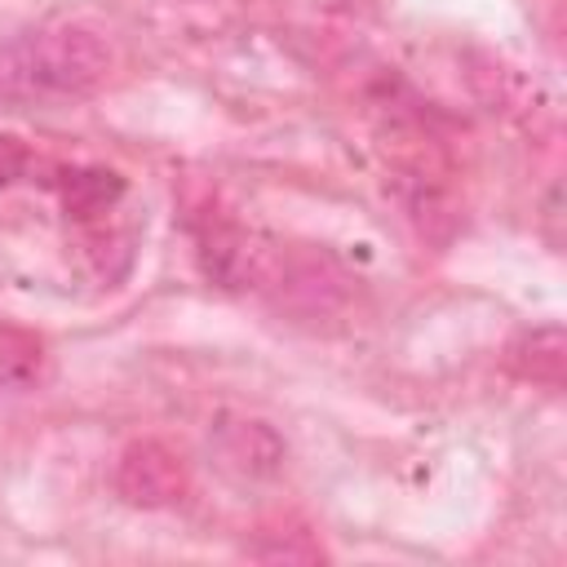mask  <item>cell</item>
Here are the masks:
<instances>
[{
  "mask_svg": "<svg viewBox=\"0 0 567 567\" xmlns=\"http://www.w3.org/2000/svg\"><path fill=\"white\" fill-rule=\"evenodd\" d=\"M509 372L532 381V385H545V390H558L563 385V372H567V337L558 323H540L532 332H523L514 346H509Z\"/></svg>",
  "mask_w": 567,
  "mask_h": 567,
  "instance_id": "obj_4",
  "label": "cell"
},
{
  "mask_svg": "<svg viewBox=\"0 0 567 567\" xmlns=\"http://www.w3.org/2000/svg\"><path fill=\"white\" fill-rule=\"evenodd\" d=\"M27 168H31V151L18 137L0 133V186H13L18 177H27Z\"/></svg>",
  "mask_w": 567,
  "mask_h": 567,
  "instance_id": "obj_7",
  "label": "cell"
},
{
  "mask_svg": "<svg viewBox=\"0 0 567 567\" xmlns=\"http://www.w3.org/2000/svg\"><path fill=\"white\" fill-rule=\"evenodd\" d=\"M208 447H213L217 465L239 483L275 478L288 456L284 439L266 421H252V416H221L208 434Z\"/></svg>",
  "mask_w": 567,
  "mask_h": 567,
  "instance_id": "obj_3",
  "label": "cell"
},
{
  "mask_svg": "<svg viewBox=\"0 0 567 567\" xmlns=\"http://www.w3.org/2000/svg\"><path fill=\"white\" fill-rule=\"evenodd\" d=\"M115 492L133 509H168L190 492V474H186V461L168 443L137 439L120 452Z\"/></svg>",
  "mask_w": 567,
  "mask_h": 567,
  "instance_id": "obj_2",
  "label": "cell"
},
{
  "mask_svg": "<svg viewBox=\"0 0 567 567\" xmlns=\"http://www.w3.org/2000/svg\"><path fill=\"white\" fill-rule=\"evenodd\" d=\"M115 53L89 27H40L0 53V97L22 111L71 106L111 80Z\"/></svg>",
  "mask_w": 567,
  "mask_h": 567,
  "instance_id": "obj_1",
  "label": "cell"
},
{
  "mask_svg": "<svg viewBox=\"0 0 567 567\" xmlns=\"http://www.w3.org/2000/svg\"><path fill=\"white\" fill-rule=\"evenodd\" d=\"M44 368L40 341L27 332H0V381L4 385H31Z\"/></svg>",
  "mask_w": 567,
  "mask_h": 567,
  "instance_id": "obj_6",
  "label": "cell"
},
{
  "mask_svg": "<svg viewBox=\"0 0 567 567\" xmlns=\"http://www.w3.org/2000/svg\"><path fill=\"white\" fill-rule=\"evenodd\" d=\"M124 195L120 173L111 168H71L62 173V204L71 217H97Z\"/></svg>",
  "mask_w": 567,
  "mask_h": 567,
  "instance_id": "obj_5",
  "label": "cell"
}]
</instances>
